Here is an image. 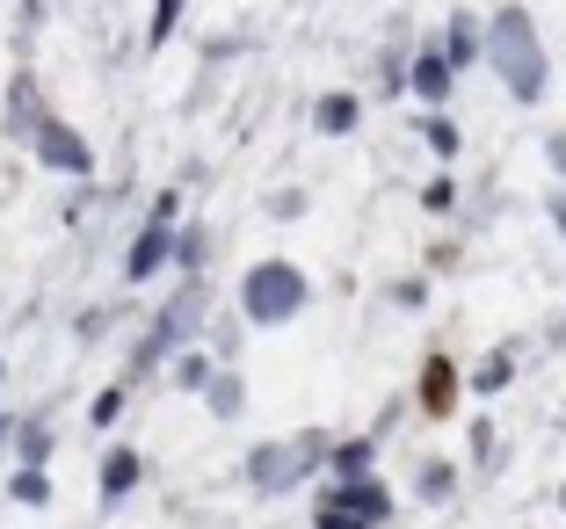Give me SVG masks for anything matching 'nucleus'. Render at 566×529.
Instances as JSON below:
<instances>
[{"instance_id":"1","label":"nucleus","mask_w":566,"mask_h":529,"mask_svg":"<svg viewBox=\"0 0 566 529\" xmlns=\"http://www.w3.org/2000/svg\"><path fill=\"white\" fill-rule=\"evenodd\" d=\"M486 59H494L501 81L516 87V102H537V95H545V51H537V30H531V15H523V8H501V15H494Z\"/></svg>"},{"instance_id":"2","label":"nucleus","mask_w":566,"mask_h":529,"mask_svg":"<svg viewBox=\"0 0 566 529\" xmlns=\"http://www.w3.org/2000/svg\"><path fill=\"white\" fill-rule=\"evenodd\" d=\"M240 305H248V319H262V327H276V319H291L305 305V276L291 262H262L248 283H240Z\"/></svg>"},{"instance_id":"3","label":"nucleus","mask_w":566,"mask_h":529,"mask_svg":"<svg viewBox=\"0 0 566 529\" xmlns=\"http://www.w3.org/2000/svg\"><path fill=\"white\" fill-rule=\"evenodd\" d=\"M319 449H327L319 435H298L291 449H254V464H248V472H254V486H269V494H276V486H291V479H298V472L319 457Z\"/></svg>"},{"instance_id":"4","label":"nucleus","mask_w":566,"mask_h":529,"mask_svg":"<svg viewBox=\"0 0 566 529\" xmlns=\"http://www.w3.org/2000/svg\"><path fill=\"white\" fill-rule=\"evenodd\" d=\"M36 152H44L51 167H66V174H87V167H95V160H87V146L66 131V124H36Z\"/></svg>"},{"instance_id":"5","label":"nucleus","mask_w":566,"mask_h":529,"mask_svg":"<svg viewBox=\"0 0 566 529\" xmlns=\"http://www.w3.org/2000/svg\"><path fill=\"white\" fill-rule=\"evenodd\" d=\"M334 508H349V515H364V522H378V515L392 508V500H385V486H370V479H342Z\"/></svg>"},{"instance_id":"6","label":"nucleus","mask_w":566,"mask_h":529,"mask_svg":"<svg viewBox=\"0 0 566 529\" xmlns=\"http://www.w3.org/2000/svg\"><path fill=\"white\" fill-rule=\"evenodd\" d=\"M450 73H458V66H450L443 51H429V59H415V73H407V81H415L429 102H443V95H450Z\"/></svg>"},{"instance_id":"7","label":"nucleus","mask_w":566,"mask_h":529,"mask_svg":"<svg viewBox=\"0 0 566 529\" xmlns=\"http://www.w3.org/2000/svg\"><path fill=\"white\" fill-rule=\"evenodd\" d=\"M132 479H138V457H132V449H117V457L102 464V500H124V494H132Z\"/></svg>"},{"instance_id":"8","label":"nucleus","mask_w":566,"mask_h":529,"mask_svg":"<svg viewBox=\"0 0 566 529\" xmlns=\"http://www.w3.org/2000/svg\"><path fill=\"white\" fill-rule=\"evenodd\" d=\"M319 131H327V138H342V131H356V95H327V102H319Z\"/></svg>"},{"instance_id":"9","label":"nucleus","mask_w":566,"mask_h":529,"mask_svg":"<svg viewBox=\"0 0 566 529\" xmlns=\"http://www.w3.org/2000/svg\"><path fill=\"white\" fill-rule=\"evenodd\" d=\"M472 51H480V30H472V15H450V36H443V59H450V66H465Z\"/></svg>"},{"instance_id":"10","label":"nucleus","mask_w":566,"mask_h":529,"mask_svg":"<svg viewBox=\"0 0 566 529\" xmlns=\"http://www.w3.org/2000/svg\"><path fill=\"white\" fill-rule=\"evenodd\" d=\"M160 254H167V211H160V225H153L146 240H138V254H132V276H153V268H160Z\"/></svg>"},{"instance_id":"11","label":"nucleus","mask_w":566,"mask_h":529,"mask_svg":"<svg viewBox=\"0 0 566 529\" xmlns=\"http://www.w3.org/2000/svg\"><path fill=\"white\" fill-rule=\"evenodd\" d=\"M429 406H436V414H443V406H450V363H443V356H436V363H429Z\"/></svg>"},{"instance_id":"12","label":"nucleus","mask_w":566,"mask_h":529,"mask_svg":"<svg viewBox=\"0 0 566 529\" xmlns=\"http://www.w3.org/2000/svg\"><path fill=\"white\" fill-rule=\"evenodd\" d=\"M175 22H182V0H160V8H153V44H167Z\"/></svg>"},{"instance_id":"13","label":"nucleus","mask_w":566,"mask_h":529,"mask_svg":"<svg viewBox=\"0 0 566 529\" xmlns=\"http://www.w3.org/2000/svg\"><path fill=\"white\" fill-rule=\"evenodd\" d=\"M421 131H429V146H436V152H458V131H450L443 116H429V124H421Z\"/></svg>"},{"instance_id":"14","label":"nucleus","mask_w":566,"mask_h":529,"mask_svg":"<svg viewBox=\"0 0 566 529\" xmlns=\"http://www.w3.org/2000/svg\"><path fill=\"white\" fill-rule=\"evenodd\" d=\"M319 529H364V515H349V508H334V500H327V508H319Z\"/></svg>"},{"instance_id":"15","label":"nucleus","mask_w":566,"mask_h":529,"mask_svg":"<svg viewBox=\"0 0 566 529\" xmlns=\"http://www.w3.org/2000/svg\"><path fill=\"white\" fill-rule=\"evenodd\" d=\"M211 406H218V414H233V406H240V384L218 378V384H211Z\"/></svg>"},{"instance_id":"16","label":"nucleus","mask_w":566,"mask_h":529,"mask_svg":"<svg viewBox=\"0 0 566 529\" xmlns=\"http://www.w3.org/2000/svg\"><path fill=\"white\" fill-rule=\"evenodd\" d=\"M15 494L22 500H44V472H36V464H30V472H15Z\"/></svg>"},{"instance_id":"17","label":"nucleus","mask_w":566,"mask_h":529,"mask_svg":"<svg viewBox=\"0 0 566 529\" xmlns=\"http://www.w3.org/2000/svg\"><path fill=\"white\" fill-rule=\"evenodd\" d=\"M552 160H559V167H566V138H552Z\"/></svg>"},{"instance_id":"18","label":"nucleus","mask_w":566,"mask_h":529,"mask_svg":"<svg viewBox=\"0 0 566 529\" xmlns=\"http://www.w3.org/2000/svg\"><path fill=\"white\" fill-rule=\"evenodd\" d=\"M552 218H559V225H566V197H559V203H552Z\"/></svg>"}]
</instances>
